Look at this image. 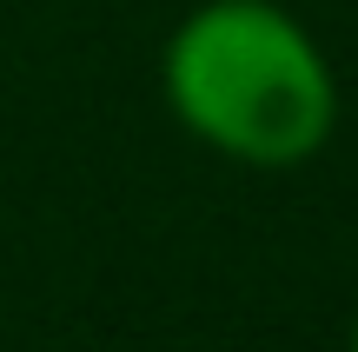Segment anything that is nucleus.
<instances>
[{
  "label": "nucleus",
  "mask_w": 358,
  "mask_h": 352,
  "mask_svg": "<svg viewBox=\"0 0 358 352\" xmlns=\"http://www.w3.org/2000/svg\"><path fill=\"white\" fill-rule=\"evenodd\" d=\"M159 93L199 146L252 173H292L338 133V73L279 0H199L166 34Z\"/></svg>",
  "instance_id": "obj_1"
},
{
  "label": "nucleus",
  "mask_w": 358,
  "mask_h": 352,
  "mask_svg": "<svg viewBox=\"0 0 358 352\" xmlns=\"http://www.w3.org/2000/svg\"><path fill=\"white\" fill-rule=\"evenodd\" d=\"M345 352H358V313H352V332H345Z\"/></svg>",
  "instance_id": "obj_2"
}]
</instances>
